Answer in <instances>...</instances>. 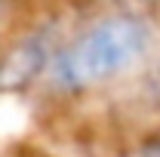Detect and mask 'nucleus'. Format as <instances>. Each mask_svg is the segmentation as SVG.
I'll use <instances>...</instances> for the list:
<instances>
[{"label": "nucleus", "mask_w": 160, "mask_h": 157, "mask_svg": "<svg viewBox=\"0 0 160 157\" xmlns=\"http://www.w3.org/2000/svg\"><path fill=\"white\" fill-rule=\"evenodd\" d=\"M157 22L136 6L102 9L71 34H62L46 65V86L59 96H86L139 71L157 49Z\"/></svg>", "instance_id": "nucleus-1"}, {"label": "nucleus", "mask_w": 160, "mask_h": 157, "mask_svg": "<svg viewBox=\"0 0 160 157\" xmlns=\"http://www.w3.org/2000/svg\"><path fill=\"white\" fill-rule=\"evenodd\" d=\"M62 40V28L56 22H34L16 31L0 46V89H25L46 74Z\"/></svg>", "instance_id": "nucleus-2"}, {"label": "nucleus", "mask_w": 160, "mask_h": 157, "mask_svg": "<svg viewBox=\"0 0 160 157\" xmlns=\"http://www.w3.org/2000/svg\"><path fill=\"white\" fill-rule=\"evenodd\" d=\"M123 157H160V123L136 136V142L126 148Z\"/></svg>", "instance_id": "nucleus-3"}, {"label": "nucleus", "mask_w": 160, "mask_h": 157, "mask_svg": "<svg viewBox=\"0 0 160 157\" xmlns=\"http://www.w3.org/2000/svg\"><path fill=\"white\" fill-rule=\"evenodd\" d=\"M142 96L148 99L154 108H160V56L154 59V65L145 71V80H142Z\"/></svg>", "instance_id": "nucleus-4"}, {"label": "nucleus", "mask_w": 160, "mask_h": 157, "mask_svg": "<svg viewBox=\"0 0 160 157\" xmlns=\"http://www.w3.org/2000/svg\"><path fill=\"white\" fill-rule=\"evenodd\" d=\"M6 9H9V0H0V37H3V28H6Z\"/></svg>", "instance_id": "nucleus-5"}]
</instances>
